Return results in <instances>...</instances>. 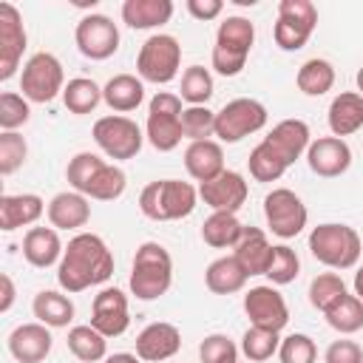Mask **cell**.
Segmentation results:
<instances>
[{
    "label": "cell",
    "mask_w": 363,
    "mask_h": 363,
    "mask_svg": "<svg viewBox=\"0 0 363 363\" xmlns=\"http://www.w3.org/2000/svg\"><path fill=\"white\" fill-rule=\"evenodd\" d=\"M303 119H281L250 153V176L255 182H278L312 145Z\"/></svg>",
    "instance_id": "1"
},
{
    "label": "cell",
    "mask_w": 363,
    "mask_h": 363,
    "mask_svg": "<svg viewBox=\"0 0 363 363\" xmlns=\"http://www.w3.org/2000/svg\"><path fill=\"white\" fill-rule=\"evenodd\" d=\"M111 275H113V252L96 233L74 235L57 264V284L71 295L88 286H99Z\"/></svg>",
    "instance_id": "2"
},
{
    "label": "cell",
    "mask_w": 363,
    "mask_h": 363,
    "mask_svg": "<svg viewBox=\"0 0 363 363\" xmlns=\"http://www.w3.org/2000/svg\"><path fill=\"white\" fill-rule=\"evenodd\" d=\"M65 179L71 184V190H77L88 199H96V201H113L128 187L125 170L119 164L105 162L102 156H96L91 150H82L68 162Z\"/></svg>",
    "instance_id": "3"
},
{
    "label": "cell",
    "mask_w": 363,
    "mask_h": 363,
    "mask_svg": "<svg viewBox=\"0 0 363 363\" xmlns=\"http://www.w3.org/2000/svg\"><path fill=\"white\" fill-rule=\"evenodd\" d=\"M199 193L190 182L182 179H159L145 184L139 193V210L150 221H179L196 210Z\"/></svg>",
    "instance_id": "4"
},
{
    "label": "cell",
    "mask_w": 363,
    "mask_h": 363,
    "mask_svg": "<svg viewBox=\"0 0 363 363\" xmlns=\"http://www.w3.org/2000/svg\"><path fill=\"white\" fill-rule=\"evenodd\" d=\"M173 284V258L159 241H145L136 247L130 267V292L139 301L162 298Z\"/></svg>",
    "instance_id": "5"
},
{
    "label": "cell",
    "mask_w": 363,
    "mask_h": 363,
    "mask_svg": "<svg viewBox=\"0 0 363 363\" xmlns=\"http://www.w3.org/2000/svg\"><path fill=\"white\" fill-rule=\"evenodd\" d=\"M363 241L349 224H318L309 233V252L329 269H352L360 261Z\"/></svg>",
    "instance_id": "6"
},
{
    "label": "cell",
    "mask_w": 363,
    "mask_h": 363,
    "mask_svg": "<svg viewBox=\"0 0 363 363\" xmlns=\"http://www.w3.org/2000/svg\"><path fill=\"white\" fill-rule=\"evenodd\" d=\"M252 43H255V26L247 17L233 14V17L221 20L218 31H216V45H213V68H216V74H221V77L241 74L244 65H247Z\"/></svg>",
    "instance_id": "7"
},
{
    "label": "cell",
    "mask_w": 363,
    "mask_h": 363,
    "mask_svg": "<svg viewBox=\"0 0 363 363\" xmlns=\"http://www.w3.org/2000/svg\"><path fill=\"white\" fill-rule=\"evenodd\" d=\"M179 65H182V45L173 34H150L136 54V71L142 82L167 85L170 79H176Z\"/></svg>",
    "instance_id": "8"
},
{
    "label": "cell",
    "mask_w": 363,
    "mask_h": 363,
    "mask_svg": "<svg viewBox=\"0 0 363 363\" xmlns=\"http://www.w3.org/2000/svg\"><path fill=\"white\" fill-rule=\"evenodd\" d=\"M182 96L179 94H170V91H159L150 105H147V122H145V136L147 142L167 153L173 147H179V142L184 139L182 136Z\"/></svg>",
    "instance_id": "9"
},
{
    "label": "cell",
    "mask_w": 363,
    "mask_h": 363,
    "mask_svg": "<svg viewBox=\"0 0 363 363\" xmlns=\"http://www.w3.org/2000/svg\"><path fill=\"white\" fill-rule=\"evenodd\" d=\"M20 91L28 102H51L57 94L65 91V74H62V62L48 54V51H37L28 57V62L23 65L20 74Z\"/></svg>",
    "instance_id": "10"
},
{
    "label": "cell",
    "mask_w": 363,
    "mask_h": 363,
    "mask_svg": "<svg viewBox=\"0 0 363 363\" xmlns=\"http://www.w3.org/2000/svg\"><path fill=\"white\" fill-rule=\"evenodd\" d=\"M94 142L108 159L125 162L142 150L145 136H142V128L130 116L111 113V116H102L94 122Z\"/></svg>",
    "instance_id": "11"
},
{
    "label": "cell",
    "mask_w": 363,
    "mask_h": 363,
    "mask_svg": "<svg viewBox=\"0 0 363 363\" xmlns=\"http://www.w3.org/2000/svg\"><path fill=\"white\" fill-rule=\"evenodd\" d=\"M318 26V9L309 0H281L275 20V45L284 51H301Z\"/></svg>",
    "instance_id": "12"
},
{
    "label": "cell",
    "mask_w": 363,
    "mask_h": 363,
    "mask_svg": "<svg viewBox=\"0 0 363 363\" xmlns=\"http://www.w3.org/2000/svg\"><path fill=\"white\" fill-rule=\"evenodd\" d=\"M264 125H267V108L250 96L230 99L221 111H216V136L224 145H235L244 136L261 130Z\"/></svg>",
    "instance_id": "13"
},
{
    "label": "cell",
    "mask_w": 363,
    "mask_h": 363,
    "mask_svg": "<svg viewBox=\"0 0 363 363\" xmlns=\"http://www.w3.org/2000/svg\"><path fill=\"white\" fill-rule=\"evenodd\" d=\"M264 218H267V227L278 238L286 241V238H295L298 233H303L309 213L298 193H292L289 187H275L264 199Z\"/></svg>",
    "instance_id": "14"
},
{
    "label": "cell",
    "mask_w": 363,
    "mask_h": 363,
    "mask_svg": "<svg viewBox=\"0 0 363 363\" xmlns=\"http://www.w3.org/2000/svg\"><path fill=\"white\" fill-rule=\"evenodd\" d=\"M74 40L82 57L108 60L119 48V28L108 14H85L74 28Z\"/></svg>",
    "instance_id": "15"
},
{
    "label": "cell",
    "mask_w": 363,
    "mask_h": 363,
    "mask_svg": "<svg viewBox=\"0 0 363 363\" xmlns=\"http://www.w3.org/2000/svg\"><path fill=\"white\" fill-rule=\"evenodd\" d=\"M244 312H247L252 326L272 329V332H281L286 326V320H289V306H286L284 295L272 284L247 289L244 292Z\"/></svg>",
    "instance_id": "16"
},
{
    "label": "cell",
    "mask_w": 363,
    "mask_h": 363,
    "mask_svg": "<svg viewBox=\"0 0 363 363\" xmlns=\"http://www.w3.org/2000/svg\"><path fill=\"white\" fill-rule=\"evenodd\" d=\"M26 26L11 3H0V79H11L26 51Z\"/></svg>",
    "instance_id": "17"
},
{
    "label": "cell",
    "mask_w": 363,
    "mask_h": 363,
    "mask_svg": "<svg viewBox=\"0 0 363 363\" xmlns=\"http://www.w3.org/2000/svg\"><path fill=\"white\" fill-rule=\"evenodd\" d=\"M91 326L102 332L105 337H119L130 326V312H128V295L116 286L99 289L91 306Z\"/></svg>",
    "instance_id": "18"
},
{
    "label": "cell",
    "mask_w": 363,
    "mask_h": 363,
    "mask_svg": "<svg viewBox=\"0 0 363 363\" xmlns=\"http://www.w3.org/2000/svg\"><path fill=\"white\" fill-rule=\"evenodd\" d=\"M247 179L235 170H224L213 182L199 184V199L207 207H213V213H238L247 201Z\"/></svg>",
    "instance_id": "19"
},
{
    "label": "cell",
    "mask_w": 363,
    "mask_h": 363,
    "mask_svg": "<svg viewBox=\"0 0 363 363\" xmlns=\"http://www.w3.org/2000/svg\"><path fill=\"white\" fill-rule=\"evenodd\" d=\"M306 164L315 176L320 179H335L343 176L352 164V147L346 145V139L337 136H320L306 147Z\"/></svg>",
    "instance_id": "20"
},
{
    "label": "cell",
    "mask_w": 363,
    "mask_h": 363,
    "mask_svg": "<svg viewBox=\"0 0 363 363\" xmlns=\"http://www.w3.org/2000/svg\"><path fill=\"white\" fill-rule=\"evenodd\" d=\"M179 349H182V332H179L173 323H167V320L147 323V326L136 335V357L145 360V363L170 360Z\"/></svg>",
    "instance_id": "21"
},
{
    "label": "cell",
    "mask_w": 363,
    "mask_h": 363,
    "mask_svg": "<svg viewBox=\"0 0 363 363\" xmlns=\"http://www.w3.org/2000/svg\"><path fill=\"white\" fill-rule=\"evenodd\" d=\"M51 329L45 323H20L9 335V352L17 363H43L51 352Z\"/></svg>",
    "instance_id": "22"
},
{
    "label": "cell",
    "mask_w": 363,
    "mask_h": 363,
    "mask_svg": "<svg viewBox=\"0 0 363 363\" xmlns=\"http://www.w3.org/2000/svg\"><path fill=\"white\" fill-rule=\"evenodd\" d=\"M235 261L244 267V272L252 275H267L269 261H272V244L267 241V233L261 227H247L241 230V238L233 247Z\"/></svg>",
    "instance_id": "23"
},
{
    "label": "cell",
    "mask_w": 363,
    "mask_h": 363,
    "mask_svg": "<svg viewBox=\"0 0 363 363\" xmlns=\"http://www.w3.org/2000/svg\"><path fill=\"white\" fill-rule=\"evenodd\" d=\"M45 201L37 193H6L0 196V230L11 233L17 227H31L45 213Z\"/></svg>",
    "instance_id": "24"
},
{
    "label": "cell",
    "mask_w": 363,
    "mask_h": 363,
    "mask_svg": "<svg viewBox=\"0 0 363 363\" xmlns=\"http://www.w3.org/2000/svg\"><path fill=\"white\" fill-rule=\"evenodd\" d=\"M48 221L54 230H79L91 221V204L88 196L77 190H62L48 201Z\"/></svg>",
    "instance_id": "25"
},
{
    "label": "cell",
    "mask_w": 363,
    "mask_h": 363,
    "mask_svg": "<svg viewBox=\"0 0 363 363\" xmlns=\"http://www.w3.org/2000/svg\"><path fill=\"white\" fill-rule=\"evenodd\" d=\"M184 167L187 173L204 184V182H213L216 176H221L227 167H224V150H221V142L216 139H204V142H190L187 150H184Z\"/></svg>",
    "instance_id": "26"
},
{
    "label": "cell",
    "mask_w": 363,
    "mask_h": 363,
    "mask_svg": "<svg viewBox=\"0 0 363 363\" xmlns=\"http://www.w3.org/2000/svg\"><path fill=\"white\" fill-rule=\"evenodd\" d=\"M62 252H65V247H62L60 233L54 227H31L23 235V258L37 269L60 264Z\"/></svg>",
    "instance_id": "27"
},
{
    "label": "cell",
    "mask_w": 363,
    "mask_h": 363,
    "mask_svg": "<svg viewBox=\"0 0 363 363\" xmlns=\"http://www.w3.org/2000/svg\"><path fill=\"white\" fill-rule=\"evenodd\" d=\"M326 122H329V130L332 136L343 139V136H352L363 128V96L357 91H343L332 99L329 105V113H326Z\"/></svg>",
    "instance_id": "28"
},
{
    "label": "cell",
    "mask_w": 363,
    "mask_h": 363,
    "mask_svg": "<svg viewBox=\"0 0 363 363\" xmlns=\"http://www.w3.org/2000/svg\"><path fill=\"white\" fill-rule=\"evenodd\" d=\"M145 99V85L139 77L133 74H116L105 82L102 88V102L116 111V113H128V111H136Z\"/></svg>",
    "instance_id": "29"
},
{
    "label": "cell",
    "mask_w": 363,
    "mask_h": 363,
    "mask_svg": "<svg viewBox=\"0 0 363 363\" xmlns=\"http://www.w3.org/2000/svg\"><path fill=\"white\" fill-rule=\"evenodd\" d=\"M170 17H173V3L170 0H125L122 3V20L136 31L159 28Z\"/></svg>",
    "instance_id": "30"
},
{
    "label": "cell",
    "mask_w": 363,
    "mask_h": 363,
    "mask_svg": "<svg viewBox=\"0 0 363 363\" xmlns=\"http://www.w3.org/2000/svg\"><path fill=\"white\" fill-rule=\"evenodd\" d=\"M247 272L244 267L235 261V255H221L216 258L207 269H204V284L213 295H233V292H241L244 284H247Z\"/></svg>",
    "instance_id": "31"
},
{
    "label": "cell",
    "mask_w": 363,
    "mask_h": 363,
    "mask_svg": "<svg viewBox=\"0 0 363 363\" xmlns=\"http://www.w3.org/2000/svg\"><path fill=\"white\" fill-rule=\"evenodd\" d=\"M31 312L40 323H45L48 329H62L74 320V303L68 295L54 292V289H43L34 295L31 301Z\"/></svg>",
    "instance_id": "32"
},
{
    "label": "cell",
    "mask_w": 363,
    "mask_h": 363,
    "mask_svg": "<svg viewBox=\"0 0 363 363\" xmlns=\"http://www.w3.org/2000/svg\"><path fill=\"white\" fill-rule=\"evenodd\" d=\"M241 230L244 224L238 221L235 213H210L201 224V238L216 250H233L235 241L241 238Z\"/></svg>",
    "instance_id": "33"
},
{
    "label": "cell",
    "mask_w": 363,
    "mask_h": 363,
    "mask_svg": "<svg viewBox=\"0 0 363 363\" xmlns=\"http://www.w3.org/2000/svg\"><path fill=\"white\" fill-rule=\"evenodd\" d=\"M65 343H68V352L77 360H82V363H99V360L108 357V337L102 332H96L91 323L74 326L68 332V340Z\"/></svg>",
    "instance_id": "34"
},
{
    "label": "cell",
    "mask_w": 363,
    "mask_h": 363,
    "mask_svg": "<svg viewBox=\"0 0 363 363\" xmlns=\"http://www.w3.org/2000/svg\"><path fill=\"white\" fill-rule=\"evenodd\" d=\"M295 82H298V88H301L306 96H323V94L332 91V85H335V68H332L329 60L312 57V60H306V62L298 68Z\"/></svg>",
    "instance_id": "35"
},
{
    "label": "cell",
    "mask_w": 363,
    "mask_h": 363,
    "mask_svg": "<svg viewBox=\"0 0 363 363\" xmlns=\"http://www.w3.org/2000/svg\"><path fill=\"white\" fill-rule=\"evenodd\" d=\"M62 102L71 113L77 116H85V113H94L96 105L102 102V88L88 79V77H74L65 82V91H62Z\"/></svg>",
    "instance_id": "36"
},
{
    "label": "cell",
    "mask_w": 363,
    "mask_h": 363,
    "mask_svg": "<svg viewBox=\"0 0 363 363\" xmlns=\"http://www.w3.org/2000/svg\"><path fill=\"white\" fill-rule=\"evenodd\" d=\"M326 323L340 335H354L363 329V301L357 295H343L337 303H332L326 312Z\"/></svg>",
    "instance_id": "37"
},
{
    "label": "cell",
    "mask_w": 363,
    "mask_h": 363,
    "mask_svg": "<svg viewBox=\"0 0 363 363\" xmlns=\"http://www.w3.org/2000/svg\"><path fill=\"white\" fill-rule=\"evenodd\" d=\"M278 346H281V337L278 332L272 329H261V326H250L241 337V352L250 363H264L269 360L272 354H278Z\"/></svg>",
    "instance_id": "38"
},
{
    "label": "cell",
    "mask_w": 363,
    "mask_h": 363,
    "mask_svg": "<svg viewBox=\"0 0 363 363\" xmlns=\"http://www.w3.org/2000/svg\"><path fill=\"white\" fill-rule=\"evenodd\" d=\"M182 136L190 142H204L216 136V111L207 105H190L182 111Z\"/></svg>",
    "instance_id": "39"
},
{
    "label": "cell",
    "mask_w": 363,
    "mask_h": 363,
    "mask_svg": "<svg viewBox=\"0 0 363 363\" xmlns=\"http://www.w3.org/2000/svg\"><path fill=\"white\" fill-rule=\"evenodd\" d=\"M182 99L190 105H207V99L213 96V74L204 65H190L182 74V88H179Z\"/></svg>",
    "instance_id": "40"
},
{
    "label": "cell",
    "mask_w": 363,
    "mask_h": 363,
    "mask_svg": "<svg viewBox=\"0 0 363 363\" xmlns=\"http://www.w3.org/2000/svg\"><path fill=\"white\" fill-rule=\"evenodd\" d=\"M346 295V284L337 272H320L309 284V303L320 312H326L332 303H337Z\"/></svg>",
    "instance_id": "41"
},
{
    "label": "cell",
    "mask_w": 363,
    "mask_h": 363,
    "mask_svg": "<svg viewBox=\"0 0 363 363\" xmlns=\"http://www.w3.org/2000/svg\"><path fill=\"white\" fill-rule=\"evenodd\" d=\"M301 272V258L292 247L286 244H275L272 247V261H269V269H267V278L275 284V286H284V284H292Z\"/></svg>",
    "instance_id": "42"
},
{
    "label": "cell",
    "mask_w": 363,
    "mask_h": 363,
    "mask_svg": "<svg viewBox=\"0 0 363 363\" xmlns=\"http://www.w3.org/2000/svg\"><path fill=\"white\" fill-rule=\"evenodd\" d=\"M28 156V145L17 130H3L0 133V176H11L14 170L23 167Z\"/></svg>",
    "instance_id": "43"
},
{
    "label": "cell",
    "mask_w": 363,
    "mask_h": 363,
    "mask_svg": "<svg viewBox=\"0 0 363 363\" xmlns=\"http://www.w3.org/2000/svg\"><path fill=\"white\" fill-rule=\"evenodd\" d=\"M278 357L281 363H315L318 360V346L309 335L303 332H292L281 340L278 346Z\"/></svg>",
    "instance_id": "44"
},
{
    "label": "cell",
    "mask_w": 363,
    "mask_h": 363,
    "mask_svg": "<svg viewBox=\"0 0 363 363\" xmlns=\"http://www.w3.org/2000/svg\"><path fill=\"white\" fill-rule=\"evenodd\" d=\"M31 116V108H28V99L23 94H14V91H6L0 94V128L3 130H17L28 122Z\"/></svg>",
    "instance_id": "45"
},
{
    "label": "cell",
    "mask_w": 363,
    "mask_h": 363,
    "mask_svg": "<svg viewBox=\"0 0 363 363\" xmlns=\"http://www.w3.org/2000/svg\"><path fill=\"white\" fill-rule=\"evenodd\" d=\"M199 357H201V363H238V346L227 335L213 332L201 340Z\"/></svg>",
    "instance_id": "46"
},
{
    "label": "cell",
    "mask_w": 363,
    "mask_h": 363,
    "mask_svg": "<svg viewBox=\"0 0 363 363\" xmlns=\"http://www.w3.org/2000/svg\"><path fill=\"white\" fill-rule=\"evenodd\" d=\"M323 363H363V349L360 343L354 340H332L326 354H323Z\"/></svg>",
    "instance_id": "47"
},
{
    "label": "cell",
    "mask_w": 363,
    "mask_h": 363,
    "mask_svg": "<svg viewBox=\"0 0 363 363\" xmlns=\"http://www.w3.org/2000/svg\"><path fill=\"white\" fill-rule=\"evenodd\" d=\"M187 11H190L196 20L207 23V20H216V17L224 11V3H221V0H187Z\"/></svg>",
    "instance_id": "48"
},
{
    "label": "cell",
    "mask_w": 363,
    "mask_h": 363,
    "mask_svg": "<svg viewBox=\"0 0 363 363\" xmlns=\"http://www.w3.org/2000/svg\"><path fill=\"white\" fill-rule=\"evenodd\" d=\"M0 284H3V301H0V312H9L11 309V303H14V281H11V275H0Z\"/></svg>",
    "instance_id": "49"
},
{
    "label": "cell",
    "mask_w": 363,
    "mask_h": 363,
    "mask_svg": "<svg viewBox=\"0 0 363 363\" xmlns=\"http://www.w3.org/2000/svg\"><path fill=\"white\" fill-rule=\"evenodd\" d=\"M102 363H142L136 354H130V352H116V354H108Z\"/></svg>",
    "instance_id": "50"
},
{
    "label": "cell",
    "mask_w": 363,
    "mask_h": 363,
    "mask_svg": "<svg viewBox=\"0 0 363 363\" xmlns=\"http://www.w3.org/2000/svg\"><path fill=\"white\" fill-rule=\"evenodd\" d=\"M354 295L363 301V264H360L357 272H354Z\"/></svg>",
    "instance_id": "51"
},
{
    "label": "cell",
    "mask_w": 363,
    "mask_h": 363,
    "mask_svg": "<svg viewBox=\"0 0 363 363\" xmlns=\"http://www.w3.org/2000/svg\"><path fill=\"white\" fill-rule=\"evenodd\" d=\"M357 94H360V96H363V68H360V71H357Z\"/></svg>",
    "instance_id": "52"
},
{
    "label": "cell",
    "mask_w": 363,
    "mask_h": 363,
    "mask_svg": "<svg viewBox=\"0 0 363 363\" xmlns=\"http://www.w3.org/2000/svg\"><path fill=\"white\" fill-rule=\"evenodd\" d=\"M238 363H241V360H238ZM247 363H250V360H247Z\"/></svg>",
    "instance_id": "53"
}]
</instances>
